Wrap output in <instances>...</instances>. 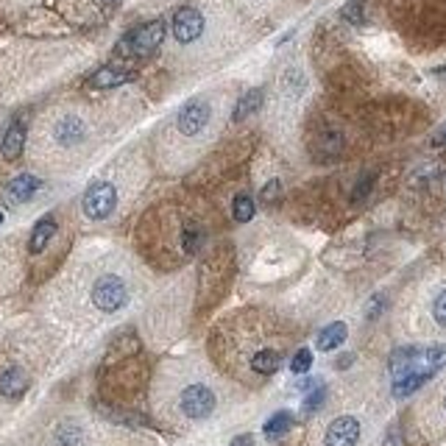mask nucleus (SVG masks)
Instances as JSON below:
<instances>
[{
  "label": "nucleus",
  "instance_id": "nucleus-6",
  "mask_svg": "<svg viewBox=\"0 0 446 446\" xmlns=\"http://www.w3.org/2000/svg\"><path fill=\"white\" fill-rule=\"evenodd\" d=\"M204 34V14L199 11V8H179L176 11V17H173V36H176V42H182V45H190V42H196L199 36Z\"/></svg>",
  "mask_w": 446,
  "mask_h": 446
},
{
  "label": "nucleus",
  "instance_id": "nucleus-32",
  "mask_svg": "<svg viewBox=\"0 0 446 446\" xmlns=\"http://www.w3.org/2000/svg\"><path fill=\"white\" fill-rule=\"evenodd\" d=\"M0 223H3V213H0Z\"/></svg>",
  "mask_w": 446,
  "mask_h": 446
},
{
  "label": "nucleus",
  "instance_id": "nucleus-29",
  "mask_svg": "<svg viewBox=\"0 0 446 446\" xmlns=\"http://www.w3.org/2000/svg\"><path fill=\"white\" fill-rule=\"evenodd\" d=\"M229 446H254V438L251 436H237Z\"/></svg>",
  "mask_w": 446,
  "mask_h": 446
},
{
  "label": "nucleus",
  "instance_id": "nucleus-30",
  "mask_svg": "<svg viewBox=\"0 0 446 446\" xmlns=\"http://www.w3.org/2000/svg\"><path fill=\"white\" fill-rule=\"evenodd\" d=\"M349 363H352V354H346V357H340V360H338V368H349Z\"/></svg>",
  "mask_w": 446,
  "mask_h": 446
},
{
  "label": "nucleus",
  "instance_id": "nucleus-12",
  "mask_svg": "<svg viewBox=\"0 0 446 446\" xmlns=\"http://www.w3.org/2000/svg\"><path fill=\"white\" fill-rule=\"evenodd\" d=\"M129 78H131L129 70H120V67H101V70L89 78V84H92L95 89H112V87L126 84Z\"/></svg>",
  "mask_w": 446,
  "mask_h": 446
},
{
  "label": "nucleus",
  "instance_id": "nucleus-21",
  "mask_svg": "<svg viewBox=\"0 0 446 446\" xmlns=\"http://www.w3.org/2000/svg\"><path fill=\"white\" fill-rule=\"evenodd\" d=\"M310 368H312V352L310 349H298L293 354V360H290V371L293 374H307Z\"/></svg>",
  "mask_w": 446,
  "mask_h": 446
},
{
  "label": "nucleus",
  "instance_id": "nucleus-31",
  "mask_svg": "<svg viewBox=\"0 0 446 446\" xmlns=\"http://www.w3.org/2000/svg\"><path fill=\"white\" fill-rule=\"evenodd\" d=\"M433 73H436V75H438V78H446V67H436V70H433Z\"/></svg>",
  "mask_w": 446,
  "mask_h": 446
},
{
  "label": "nucleus",
  "instance_id": "nucleus-10",
  "mask_svg": "<svg viewBox=\"0 0 446 446\" xmlns=\"http://www.w3.org/2000/svg\"><path fill=\"white\" fill-rule=\"evenodd\" d=\"M25 148V126L22 123H11L0 140V154L3 159H17Z\"/></svg>",
  "mask_w": 446,
  "mask_h": 446
},
{
  "label": "nucleus",
  "instance_id": "nucleus-9",
  "mask_svg": "<svg viewBox=\"0 0 446 446\" xmlns=\"http://www.w3.org/2000/svg\"><path fill=\"white\" fill-rule=\"evenodd\" d=\"M36 190H39V179H36V176H31V173H20V176H14V179L8 182L6 196H8V201L22 204V201H28Z\"/></svg>",
  "mask_w": 446,
  "mask_h": 446
},
{
  "label": "nucleus",
  "instance_id": "nucleus-2",
  "mask_svg": "<svg viewBox=\"0 0 446 446\" xmlns=\"http://www.w3.org/2000/svg\"><path fill=\"white\" fill-rule=\"evenodd\" d=\"M215 410V394L210 385H201V382H193L182 391L179 396V413L190 422H201L207 416H213Z\"/></svg>",
  "mask_w": 446,
  "mask_h": 446
},
{
  "label": "nucleus",
  "instance_id": "nucleus-27",
  "mask_svg": "<svg viewBox=\"0 0 446 446\" xmlns=\"http://www.w3.org/2000/svg\"><path fill=\"white\" fill-rule=\"evenodd\" d=\"M276 196H279V182L273 179V182H268V185H265V190H262V201H265V204H271Z\"/></svg>",
  "mask_w": 446,
  "mask_h": 446
},
{
  "label": "nucleus",
  "instance_id": "nucleus-28",
  "mask_svg": "<svg viewBox=\"0 0 446 446\" xmlns=\"http://www.w3.org/2000/svg\"><path fill=\"white\" fill-rule=\"evenodd\" d=\"M433 145H438V148H441V145H446V123L441 126V129H438V134L433 137Z\"/></svg>",
  "mask_w": 446,
  "mask_h": 446
},
{
  "label": "nucleus",
  "instance_id": "nucleus-5",
  "mask_svg": "<svg viewBox=\"0 0 446 446\" xmlns=\"http://www.w3.org/2000/svg\"><path fill=\"white\" fill-rule=\"evenodd\" d=\"M207 123H210V103H204V101H187L176 115V126L185 137L201 134Z\"/></svg>",
  "mask_w": 446,
  "mask_h": 446
},
{
  "label": "nucleus",
  "instance_id": "nucleus-13",
  "mask_svg": "<svg viewBox=\"0 0 446 446\" xmlns=\"http://www.w3.org/2000/svg\"><path fill=\"white\" fill-rule=\"evenodd\" d=\"M279 366H282V354H279L276 349H259V352L251 357V371H257V374H262V377L276 374Z\"/></svg>",
  "mask_w": 446,
  "mask_h": 446
},
{
  "label": "nucleus",
  "instance_id": "nucleus-19",
  "mask_svg": "<svg viewBox=\"0 0 446 446\" xmlns=\"http://www.w3.org/2000/svg\"><path fill=\"white\" fill-rule=\"evenodd\" d=\"M201 243H204L201 229H199V226H185V231H182V251H185L187 257H193V254L201 248Z\"/></svg>",
  "mask_w": 446,
  "mask_h": 446
},
{
  "label": "nucleus",
  "instance_id": "nucleus-20",
  "mask_svg": "<svg viewBox=\"0 0 446 446\" xmlns=\"http://www.w3.org/2000/svg\"><path fill=\"white\" fill-rule=\"evenodd\" d=\"M231 213H234V221L245 223L254 218V201H251V196H245V193H240L237 199H234V204H231Z\"/></svg>",
  "mask_w": 446,
  "mask_h": 446
},
{
  "label": "nucleus",
  "instance_id": "nucleus-33",
  "mask_svg": "<svg viewBox=\"0 0 446 446\" xmlns=\"http://www.w3.org/2000/svg\"><path fill=\"white\" fill-rule=\"evenodd\" d=\"M444 405H446V402H444Z\"/></svg>",
  "mask_w": 446,
  "mask_h": 446
},
{
  "label": "nucleus",
  "instance_id": "nucleus-11",
  "mask_svg": "<svg viewBox=\"0 0 446 446\" xmlns=\"http://www.w3.org/2000/svg\"><path fill=\"white\" fill-rule=\"evenodd\" d=\"M25 391H28V374H25L22 368H8V371L0 374V394H3V396L17 399V396H22Z\"/></svg>",
  "mask_w": 446,
  "mask_h": 446
},
{
  "label": "nucleus",
  "instance_id": "nucleus-23",
  "mask_svg": "<svg viewBox=\"0 0 446 446\" xmlns=\"http://www.w3.org/2000/svg\"><path fill=\"white\" fill-rule=\"evenodd\" d=\"M343 17L349 20V22H363V0H349L346 3V8H343Z\"/></svg>",
  "mask_w": 446,
  "mask_h": 446
},
{
  "label": "nucleus",
  "instance_id": "nucleus-26",
  "mask_svg": "<svg viewBox=\"0 0 446 446\" xmlns=\"http://www.w3.org/2000/svg\"><path fill=\"white\" fill-rule=\"evenodd\" d=\"M371 185H374V176H366V182H360V185L354 187V201L366 199V196H368V190H371Z\"/></svg>",
  "mask_w": 446,
  "mask_h": 446
},
{
  "label": "nucleus",
  "instance_id": "nucleus-24",
  "mask_svg": "<svg viewBox=\"0 0 446 446\" xmlns=\"http://www.w3.org/2000/svg\"><path fill=\"white\" fill-rule=\"evenodd\" d=\"M59 444L75 446L78 444V430H75V427H62V430H59Z\"/></svg>",
  "mask_w": 446,
  "mask_h": 446
},
{
  "label": "nucleus",
  "instance_id": "nucleus-17",
  "mask_svg": "<svg viewBox=\"0 0 446 446\" xmlns=\"http://www.w3.org/2000/svg\"><path fill=\"white\" fill-rule=\"evenodd\" d=\"M259 106H262V89H248V92L237 101V106H234V123L245 120V117L254 115Z\"/></svg>",
  "mask_w": 446,
  "mask_h": 446
},
{
  "label": "nucleus",
  "instance_id": "nucleus-4",
  "mask_svg": "<svg viewBox=\"0 0 446 446\" xmlns=\"http://www.w3.org/2000/svg\"><path fill=\"white\" fill-rule=\"evenodd\" d=\"M129 301V287L120 276H101L95 285H92V304L103 312H117L123 304Z\"/></svg>",
  "mask_w": 446,
  "mask_h": 446
},
{
  "label": "nucleus",
  "instance_id": "nucleus-15",
  "mask_svg": "<svg viewBox=\"0 0 446 446\" xmlns=\"http://www.w3.org/2000/svg\"><path fill=\"white\" fill-rule=\"evenodd\" d=\"M53 234H56V221H53V218H42V221L34 226V231H31L28 251H31V254L45 251V245L50 243V237H53Z\"/></svg>",
  "mask_w": 446,
  "mask_h": 446
},
{
  "label": "nucleus",
  "instance_id": "nucleus-1",
  "mask_svg": "<svg viewBox=\"0 0 446 446\" xmlns=\"http://www.w3.org/2000/svg\"><path fill=\"white\" fill-rule=\"evenodd\" d=\"M165 39V22L162 20H151L140 28H134L131 34H126L117 45V53L120 56H131V59H145L151 56Z\"/></svg>",
  "mask_w": 446,
  "mask_h": 446
},
{
  "label": "nucleus",
  "instance_id": "nucleus-22",
  "mask_svg": "<svg viewBox=\"0 0 446 446\" xmlns=\"http://www.w3.org/2000/svg\"><path fill=\"white\" fill-rule=\"evenodd\" d=\"M324 399H326V388H324V385H315V391H312V394L304 399V410H307V413L318 410V408L324 405Z\"/></svg>",
  "mask_w": 446,
  "mask_h": 446
},
{
  "label": "nucleus",
  "instance_id": "nucleus-3",
  "mask_svg": "<svg viewBox=\"0 0 446 446\" xmlns=\"http://www.w3.org/2000/svg\"><path fill=\"white\" fill-rule=\"evenodd\" d=\"M81 207H84V215L92 218V221H103L115 213L117 207V190L115 185L109 182H95L87 187L84 199H81Z\"/></svg>",
  "mask_w": 446,
  "mask_h": 446
},
{
  "label": "nucleus",
  "instance_id": "nucleus-8",
  "mask_svg": "<svg viewBox=\"0 0 446 446\" xmlns=\"http://www.w3.org/2000/svg\"><path fill=\"white\" fill-rule=\"evenodd\" d=\"M84 134H87V129H84L81 117H75V115H64V117H59L56 126H53V137H56V143L64 145V148L78 145V143L84 140Z\"/></svg>",
  "mask_w": 446,
  "mask_h": 446
},
{
  "label": "nucleus",
  "instance_id": "nucleus-7",
  "mask_svg": "<svg viewBox=\"0 0 446 446\" xmlns=\"http://www.w3.org/2000/svg\"><path fill=\"white\" fill-rule=\"evenodd\" d=\"M360 441V422L352 416H340L329 424L324 444L326 446H354Z\"/></svg>",
  "mask_w": 446,
  "mask_h": 446
},
{
  "label": "nucleus",
  "instance_id": "nucleus-16",
  "mask_svg": "<svg viewBox=\"0 0 446 446\" xmlns=\"http://www.w3.org/2000/svg\"><path fill=\"white\" fill-rule=\"evenodd\" d=\"M433 374L430 371H410V374H405V377H399L396 382H394V396H410V394H416L427 380H430Z\"/></svg>",
  "mask_w": 446,
  "mask_h": 446
},
{
  "label": "nucleus",
  "instance_id": "nucleus-14",
  "mask_svg": "<svg viewBox=\"0 0 446 446\" xmlns=\"http://www.w3.org/2000/svg\"><path fill=\"white\" fill-rule=\"evenodd\" d=\"M346 335H349L346 324H343V321H335V324H329V326H324V329L318 332V349H321V352H332V349H338V346L346 340Z\"/></svg>",
  "mask_w": 446,
  "mask_h": 446
},
{
  "label": "nucleus",
  "instance_id": "nucleus-18",
  "mask_svg": "<svg viewBox=\"0 0 446 446\" xmlns=\"http://www.w3.org/2000/svg\"><path fill=\"white\" fill-rule=\"evenodd\" d=\"M290 424H293V416H290L287 410H279V413H273V416L265 422V436H268V438H279V436H285V433L290 430Z\"/></svg>",
  "mask_w": 446,
  "mask_h": 446
},
{
  "label": "nucleus",
  "instance_id": "nucleus-25",
  "mask_svg": "<svg viewBox=\"0 0 446 446\" xmlns=\"http://www.w3.org/2000/svg\"><path fill=\"white\" fill-rule=\"evenodd\" d=\"M433 315H436V321L446 326V290L436 298V304H433Z\"/></svg>",
  "mask_w": 446,
  "mask_h": 446
}]
</instances>
